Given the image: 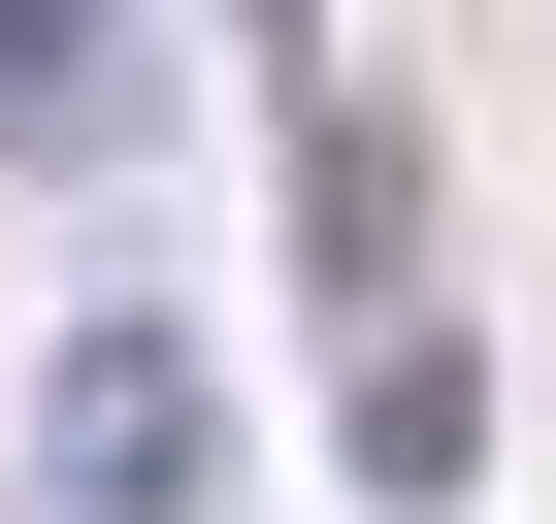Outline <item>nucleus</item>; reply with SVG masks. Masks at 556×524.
Listing matches in <instances>:
<instances>
[{
    "label": "nucleus",
    "mask_w": 556,
    "mask_h": 524,
    "mask_svg": "<svg viewBox=\"0 0 556 524\" xmlns=\"http://www.w3.org/2000/svg\"><path fill=\"white\" fill-rule=\"evenodd\" d=\"M34 491H66V524H229V361H197L164 296H66V361H34Z\"/></svg>",
    "instance_id": "obj_1"
},
{
    "label": "nucleus",
    "mask_w": 556,
    "mask_h": 524,
    "mask_svg": "<svg viewBox=\"0 0 556 524\" xmlns=\"http://www.w3.org/2000/svg\"><path fill=\"white\" fill-rule=\"evenodd\" d=\"M328 459H361L393 524H458V491H491V361H458V328H361V361H328Z\"/></svg>",
    "instance_id": "obj_2"
},
{
    "label": "nucleus",
    "mask_w": 556,
    "mask_h": 524,
    "mask_svg": "<svg viewBox=\"0 0 556 524\" xmlns=\"http://www.w3.org/2000/svg\"><path fill=\"white\" fill-rule=\"evenodd\" d=\"M164 132V34L131 0H0V164H131Z\"/></svg>",
    "instance_id": "obj_3"
},
{
    "label": "nucleus",
    "mask_w": 556,
    "mask_h": 524,
    "mask_svg": "<svg viewBox=\"0 0 556 524\" xmlns=\"http://www.w3.org/2000/svg\"><path fill=\"white\" fill-rule=\"evenodd\" d=\"M295 262H328V296L426 262V132H393V99H295Z\"/></svg>",
    "instance_id": "obj_4"
},
{
    "label": "nucleus",
    "mask_w": 556,
    "mask_h": 524,
    "mask_svg": "<svg viewBox=\"0 0 556 524\" xmlns=\"http://www.w3.org/2000/svg\"><path fill=\"white\" fill-rule=\"evenodd\" d=\"M229 34H295V0H229Z\"/></svg>",
    "instance_id": "obj_5"
}]
</instances>
